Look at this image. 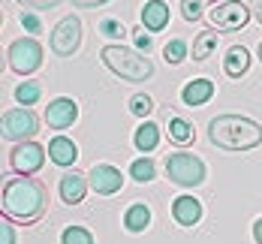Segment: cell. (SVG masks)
<instances>
[{
  "mask_svg": "<svg viewBox=\"0 0 262 244\" xmlns=\"http://www.w3.org/2000/svg\"><path fill=\"white\" fill-rule=\"evenodd\" d=\"M244 3H247V9L256 15V21L262 25V0H244Z\"/></svg>",
  "mask_w": 262,
  "mask_h": 244,
  "instance_id": "cell-34",
  "label": "cell"
},
{
  "mask_svg": "<svg viewBox=\"0 0 262 244\" xmlns=\"http://www.w3.org/2000/svg\"><path fill=\"white\" fill-rule=\"evenodd\" d=\"M103 63L118 76V79L124 81H148L154 79V63L145 57V54H139V49H127V46H118V42H112V46H103Z\"/></svg>",
  "mask_w": 262,
  "mask_h": 244,
  "instance_id": "cell-3",
  "label": "cell"
},
{
  "mask_svg": "<svg viewBox=\"0 0 262 244\" xmlns=\"http://www.w3.org/2000/svg\"><path fill=\"white\" fill-rule=\"evenodd\" d=\"M166 133H169V142H175V145H190V142L196 139L193 124H190V121H184V118H178V115H172V118H169Z\"/></svg>",
  "mask_w": 262,
  "mask_h": 244,
  "instance_id": "cell-18",
  "label": "cell"
},
{
  "mask_svg": "<svg viewBox=\"0 0 262 244\" xmlns=\"http://www.w3.org/2000/svg\"><path fill=\"white\" fill-rule=\"evenodd\" d=\"M181 15L187 21H199L202 18V0H181Z\"/></svg>",
  "mask_w": 262,
  "mask_h": 244,
  "instance_id": "cell-28",
  "label": "cell"
},
{
  "mask_svg": "<svg viewBox=\"0 0 262 244\" xmlns=\"http://www.w3.org/2000/svg\"><path fill=\"white\" fill-rule=\"evenodd\" d=\"M130 175H133V181L148 184V181H154V178H157V166H154L151 157H139V160H133Z\"/></svg>",
  "mask_w": 262,
  "mask_h": 244,
  "instance_id": "cell-22",
  "label": "cell"
},
{
  "mask_svg": "<svg viewBox=\"0 0 262 244\" xmlns=\"http://www.w3.org/2000/svg\"><path fill=\"white\" fill-rule=\"evenodd\" d=\"M130 112L136 118H148L151 112H154V100L148 97V94H133L130 97Z\"/></svg>",
  "mask_w": 262,
  "mask_h": 244,
  "instance_id": "cell-25",
  "label": "cell"
},
{
  "mask_svg": "<svg viewBox=\"0 0 262 244\" xmlns=\"http://www.w3.org/2000/svg\"><path fill=\"white\" fill-rule=\"evenodd\" d=\"M18 3H21V6H30V9H52L60 0H18Z\"/></svg>",
  "mask_w": 262,
  "mask_h": 244,
  "instance_id": "cell-32",
  "label": "cell"
},
{
  "mask_svg": "<svg viewBox=\"0 0 262 244\" xmlns=\"http://www.w3.org/2000/svg\"><path fill=\"white\" fill-rule=\"evenodd\" d=\"M79 118V103L73 97H54L46 106V124L52 130H70Z\"/></svg>",
  "mask_w": 262,
  "mask_h": 244,
  "instance_id": "cell-10",
  "label": "cell"
},
{
  "mask_svg": "<svg viewBox=\"0 0 262 244\" xmlns=\"http://www.w3.org/2000/svg\"><path fill=\"white\" fill-rule=\"evenodd\" d=\"M52 52L57 57H70V54L79 52L81 46V18L79 15H63L52 30Z\"/></svg>",
  "mask_w": 262,
  "mask_h": 244,
  "instance_id": "cell-8",
  "label": "cell"
},
{
  "mask_svg": "<svg viewBox=\"0 0 262 244\" xmlns=\"http://www.w3.org/2000/svg\"><path fill=\"white\" fill-rule=\"evenodd\" d=\"M9 70L18 73V76H33L39 66H42V46L33 39V36H21L9 46Z\"/></svg>",
  "mask_w": 262,
  "mask_h": 244,
  "instance_id": "cell-7",
  "label": "cell"
},
{
  "mask_svg": "<svg viewBox=\"0 0 262 244\" xmlns=\"http://www.w3.org/2000/svg\"><path fill=\"white\" fill-rule=\"evenodd\" d=\"M60 244H94V235L84 226H67L60 235Z\"/></svg>",
  "mask_w": 262,
  "mask_h": 244,
  "instance_id": "cell-24",
  "label": "cell"
},
{
  "mask_svg": "<svg viewBox=\"0 0 262 244\" xmlns=\"http://www.w3.org/2000/svg\"><path fill=\"white\" fill-rule=\"evenodd\" d=\"M124 226L130 229V232H145L148 226H151V208L145 205V202H136L127 208V214H124Z\"/></svg>",
  "mask_w": 262,
  "mask_h": 244,
  "instance_id": "cell-19",
  "label": "cell"
},
{
  "mask_svg": "<svg viewBox=\"0 0 262 244\" xmlns=\"http://www.w3.org/2000/svg\"><path fill=\"white\" fill-rule=\"evenodd\" d=\"M208 21L217 30L235 33V30H244V25L250 21V9L241 0H211L208 3Z\"/></svg>",
  "mask_w": 262,
  "mask_h": 244,
  "instance_id": "cell-5",
  "label": "cell"
},
{
  "mask_svg": "<svg viewBox=\"0 0 262 244\" xmlns=\"http://www.w3.org/2000/svg\"><path fill=\"white\" fill-rule=\"evenodd\" d=\"M0 244H15V232H12V220L0 223Z\"/></svg>",
  "mask_w": 262,
  "mask_h": 244,
  "instance_id": "cell-30",
  "label": "cell"
},
{
  "mask_svg": "<svg viewBox=\"0 0 262 244\" xmlns=\"http://www.w3.org/2000/svg\"><path fill=\"white\" fill-rule=\"evenodd\" d=\"M15 100L21 103V108H30V103H36L39 100V81H21L18 87H15Z\"/></svg>",
  "mask_w": 262,
  "mask_h": 244,
  "instance_id": "cell-23",
  "label": "cell"
},
{
  "mask_svg": "<svg viewBox=\"0 0 262 244\" xmlns=\"http://www.w3.org/2000/svg\"><path fill=\"white\" fill-rule=\"evenodd\" d=\"M259 60H262V42H259Z\"/></svg>",
  "mask_w": 262,
  "mask_h": 244,
  "instance_id": "cell-36",
  "label": "cell"
},
{
  "mask_svg": "<svg viewBox=\"0 0 262 244\" xmlns=\"http://www.w3.org/2000/svg\"><path fill=\"white\" fill-rule=\"evenodd\" d=\"M49 160L54 166H76V160H79L76 142L67 139V136H54L52 142H49Z\"/></svg>",
  "mask_w": 262,
  "mask_h": 244,
  "instance_id": "cell-15",
  "label": "cell"
},
{
  "mask_svg": "<svg viewBox=\"0 0 262 244\" xmlns=\"http://www.w3.org/2000/svg\"><path fill=\"white\" fill-rule=\"evenodd\" d=\"M139 18H142V25H145L148 33H157V30H163V27L169 25V3H163V0H148V3L142 6Z\"/></svg>",
  "mask_w": 262,
  "mask_h": 244,
  "instance_id": "cell-14",
  "label": "cell"
},
{
  "mask_svg": "<svg viewBox=\"0 0 262 244\" xmlns=\"http://www.w3.org/2000/svg\"><path fill=\"white\" fill-rule=\"evenodd\" d=\"M208 139L223 151H253L262 145V127L244 115H217L208 124Z\"/></svg>",
  "mask_w": 262,
  "mask_h": 244,
  "instance_id": "cell-2",
  "label": "cell"
},
{
  "mask_svg": "<svg viewBox=\"0 0 262 244\" xmlns=\"http://www.w3.org/2000/svg\"><path fill=\"white\" fill-rule=\"evenodd\" d=\"M172 217H175V223H181V226H196L199 220H202V202L196 199V196H175V202H172Z\"/></svg>",
  "mask_w": 262,
  "mask_h": 244,
  "instance_id": "cell-13",
  "label": "cell"
},
{
  "mask_svg": "<svg viewBox=\"0 0 262 244\" xmlns=\"http://www.w3.org/2000/svg\"><path fill=\"white\" fill-rule=\"evenodd\" d=\"M0 205H3V217H6V220L21 223V226H30V223H36L39 217L46 214L49 193H46V187H42L36 178H27V175L6 178Z\"/></svg>",
  "mask_w": 262,
  "mask_h": 244,
  "instance_id": "cell-1",
  "label": "cell"
},
{
  "mask_svg": "<svg viewBox=\"0 0 262 244\" xmlns=\"http://www.w3.org/2000/svg\"><path fill=\"white\" fill-rule=\"evenodd\" d=\"M163 57H166V63H181L184 57H187V42H184V39H172V42H166Z\"/></svg>",
  "mask_w": 262,
  "mask_h": 244,
  "instance_id": "cell-26",
  "label": "cell"
},
{
  "mask_svg": "<svg viewBox=\"0 0 262 244\" xmlns=\"http://www.w3.org/2000/svg\"><path fill=\"white\" fill-rule=\"evenodd\" d=\"M133 39H136V49H139V52H148V49H151V33L136 30V33H133Z\"/></svg>",
  "mask_w": 262,
  "mask_h": 244,
  "instance_id": "cell-31",
  "label": "cell"
},
{
  "mask_svg": "<svg viewBox=\"0 0 262 244\" xmlns=\"http://www.w3.org/2000/svg\"><path fill=\"white\" fill-rule=\"evenodd\" d=\"M247 70H250V52L244 46H232L226 52V57H223V73L229 79H241Z\"/></svg>",
  "mask_w": 262,
  "mask_h": 244,
  "instance_id": "cell-17",
  "label": "cell"
},
{
  "mask_svg": "<svg viewBox=\"0 0 262 244\" xmlns=\"http://www.w3.org/2000/svg\"><path fill=\"white\" fill-rule=\"evenodd\" d=\"M100 33H105V36H112V39H121V36L127 33V27L121 25L118 18H103V21H100Z\"/></svg>",
  "mask_w": 262,
  "mask_h": 244,
  "instance_id": "cell-27",
  "label": "cell"
},
{
  "mask_svg": "<svg viewBox=\"0 0 262 244\" xmlns=\"http://www.w3.org/2000/svg\"><path fill=\"white\" fill-rule=\"evenodd\" d=\"M21 27H25V30H30V33H39V30H42L39 18H36L33 12H21Z\"/></svg>",
  "mask_w": 262,
  "mask_h": 244,
  "instance_id": "cell-29",
  "label": "cell"
},
{
  "mask_svg": "<svg viewBox=\"0 0 262 244\" xmlns=\"http://www.w3.org/2000/svg\"><path fill=\"white\" fill-rule=\"evenodd\" d=\"M253 238H256V244H262V217L253 223Z\"/></svg>",
  "mask_w": 262,
  "mask_h": 244,
  "instance_id": "cell-35",
  "label": "cell"
},
{
  "mask_svg": "<svg viewBox=\"0 0 262 244\" xmlns=\"http://www.w3.org/2000/svg\"><path fill=\"white\" fill-rule=\"evenodd\" d=\"M73 6H81V9H97V6H105L108 0H70Z\"/></svg>",
  "mask_w": 262,
  "mask_h": 244,
  "instance_id": "cell-33",
  "label": "cell"
},
{
  "mask_svg": "<svg viewBox=\"0 0 262 244\" xmlns=\"http://www.w3.org/2000/svg\"><path fill=\"white\" fill-rule=\"evenodd\" d=\"M39 133V118L30 108H9L0 118V136L9 142H30Z\"/></svg>",
  "mask_w": 262,
  "mask_h": 244,
  "instance_id": "cell-6",
  "label": "cell"
},
{
  "mask_svg": "<svg viewBox=\"0 0 262 244\" xmlns=\"http://www.w3.org/2000/svg\"><path fill=\"white\" fill-rule=\"evenodd\" d=\"M42 163H46V148L42 145H36L33 139L30 142H18L12 151H9V166H12V172H18V175H33V172H39L42 169Z\"/></svg>",
  "mask_w": 262,
  "mask_h": 244,
  "instance_id": "cell-9",
  "label": "cell"
},
{
  "mask_svg": "<svg viewBox=\"0 0 262 244\" xmlns=\"http://www.w3.org/2000/svg\"><path fill=\"white\" fill-rule=\"evenodd\" d=\"M133 142H136V148H139V151H145V154H148V151H154V148L160 145V127L154 124V121H145V124L136 130Z\"/></svg>",
  "mask_w": 262,
  "mask_h": 244,
  "instance_id": "cell-20",
  "label": "cell"
},
{
  "mask_svg": "<svg viewBox=\"0 0 262 244\" xmlns=\"http://www.w3.org/2000/svg\"><path fill=\"white\" fill-rule=\"evenodd\" d=\"M211 97H214V81L211 79H193L181 87L184 106H205Z\"/></svg>",
  "mask_w": 262,
  "mask_h": 244,
  "instance_id": "cell-16",
  "label": "cell"
},
{
  "mask_svg": "<svg viewBox=\"0 0 262 244\" xmlns=\"http://www.w3.org/2000/svg\"><path fill=\"white\" fill-rule=\"evenodd\" d=\"M166 175L169 181L181 184V187H199L208 175L205 163L199 160L196 154H187V151H175L166 157Z\"/></svg>",
  "mask_w": 262,
  "mask_h": 244,
  "instance_id": "cell-4",
  "label": "cell"
},
{
  "mask_svg": "<svg viewBox=\"0 0 262 244\" xmlns=\"http://www.w3.org/2000/svg\"><path fill=\"white\" fill-rule=\"evenodd\" d=\"M217 49V33L214 30H202L196 39H193V60H208Z\"/></svg>",
  "mask_w": 262,
  "mask_h": 244,
  "instance_id": "cell-21",
  "label": "cell"
},
{
  "mask_svg": "<svg viewBox=\"0 0 262 244\" xmlns=\"http://www.w3.org/2000/svg\"><path fill=\"white\" fill-rule=\"evenodd\" d=\"M88 181H91V190L100 193V196H112V193H118V190L124 187V175L112 163H97L88 172Z\"/></svg>",
  "mask_w": 262,
  "mask_h": 244,
  "instance_id": "cell-11",
  "label": "cell"
},
{
  "mask_svg": "<svg viewBox=\"0 0 262 244\" xmlns=\"http://www.w3.org/2000/svg\"><path fill=\"white\" fill-rule=\"evenodd\" d=\"M91 187V181H88V175L84 172H67V175H60V199L67 202V205H79L81 199H84V193Z\"/></svg>",
  "mask_w": 262,
  "mask_h": 244,
  "instance_id": "cell-12",
  "label": "cell"
}]
</instances>
